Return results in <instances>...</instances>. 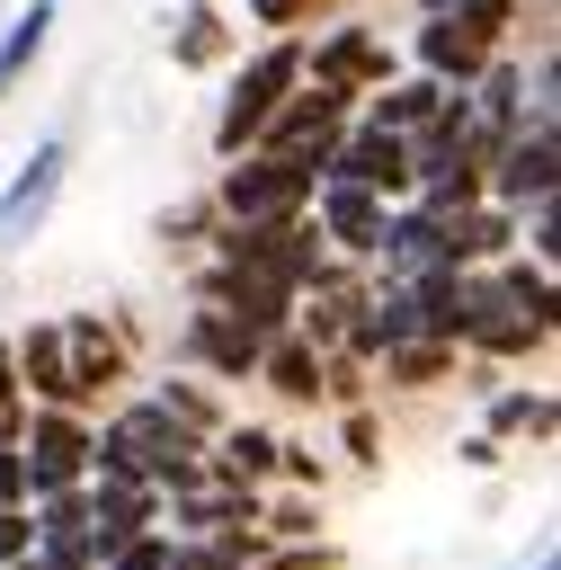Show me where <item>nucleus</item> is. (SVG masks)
Masks as SVG:
<instances>
[{"label":"nucleus","instance_id":"1","mask_svg":"<svg viewBox=\"0 0 561 570\" xmlns=\"http://www.w3.org/2000/svg\"><path fill=\"white\" fill-rule=\"evenodd\" d=\"M214 267H232V276H258V285H276V294H312L321 285V232L294 214V223H223V258Z\"/></svg>","mask_w":561,"mask_h":570},{"label":"nucleus","instance_id":"2","mask_svg":"<svg viewBox=\"0 0 561 570\" xmlns=\"http://www.w3.org/2000/svg\"><path fill=\"white\" fill-rule=\"evenodd\" d=\"M285 89H303V45H294V36H276L258 62H240V80L223 89V116H214V151H223V160L258 151V134H267V116L285 107Z\"/></svg>","mask_w":561,"mask_h":570},{"label":"nucleus","instance_id":"3","mask_svg":"<svg viewBox=\"0 0 561 570\" xmlns=\"http://www.w3.org/2000/svg\"><path fill=\"white\" fill-rule=\"evenodd\" d=\"M312 196H321V160H276V151H240L214 187V205L232 223H294V214H312Z\"/></svg>","mask_w":561,"mask_h":570},{"label":"nucleus","instance_id":"4","mask_svg":"<svg viewBox=\"0 0 561 570\" xmlns=\"http://www.w3.org/2000/svg\"><path fill=\"white\" fill-rule=\"evenodd\" d=\"M27 445H18V472H27V508L36 499H62V490H80L89 481V419L80 410H27V428H18Z\"/></svg>","mask_w":561,"mask_h":570},{"label":"nucleus","instance_id":"5","mask_svg":"<svg viewBox=\"0 0 561 570\" xmlns=\"http://www.w3.org/2000/svg\"><path fill=\"white\" fill-rule=\"evenodd\" d=\"M347 107L356 98H338V89H285V107L267 116V134H258V151H276V160H321L338 134H347Z\"/></svg>","mask_w":561,"mask_h":570},{"label":"nucleus","instance_id":"6","mask_svg":"<svg viewBox=\"0 0 561 570\" xmlns=\"http://www.w3.org/2000/svg\"><path fill=\"white\" fill-rule=\"evenodd\" d=\"M62 178H71V142H62V134H45V142L27 151V169L0 187V249H18V240H36V232H45V214H53Z\"/></svg>","mask_w":561,"mask_h":570},{"label":"nucleus","instance_id":"7","mask_svg":"<svg viewBox=\"0 0 561 570\" xmlns=\"http://www.w3.org/2000/svg\"><path fill=\"white\" fill-rule=\"evenodd\" d=\"M321 187H365V196L392 205V196H410L419 178H410V151H401L392 134H365V125H356V134H338V142L321 151Z\"/></svg>","mask_w":561,"mask_h":570},{"label":"nucleus","instance_id":"8","mask_svg":"<svg viewBox=\"0 0 561 570\" xmlns=\"http://www.w3.org/2000/svg\"><path fill=\"white\" fill-rule=\"evenodd\" d=\"M552 160H561L552 125H516V134H508V151L490 160V178H481V187H499V214L552 205Z\"/></svg>","mask_w":561,"mask_h":570},{"label":"nucleus","instance_id":"9","mask_svg":"<svg viewBox=\"0 0 561 570\" xmlns=\"http://www.w3.org/2000/svg\"><path fill=\"white\" fill-rule=\"evenodd\" d=\"M303 80H321V89H338V98H365V89L392 80V53H383V36L338 27V36H321V45L303 53Z\"/></svg>","mask_w":561,"mask_h":570},{"label":"nucleus","instance_id":"10","mask_svg":"<svg viewBox=\"0 0 561 570\" xmlns=\"http://www.w3.org/2000/svg\"><path fill=\"white\" fill-rule=\"evenodd\" d=\"M9 365H18V392H36L45 410H80V383L62 365V321H36L27 338H9Z\"/></svg>","mask_w":561,"mask_h":570},{"label":"nucleus","instance_id":"11","mask_svg":"<svg viewBox=\"0 0 561 570\" xmlns=\"http://www.w3.org/2000/svg\"><path fill=\"white\" fill-rule=\"evenodd\" d=\"M151 517H160L151 490H107V481H89V552H98V570H107L125 543H142Z\"/></svg>","mask_w":561,"mask_h":570},{"label":"nucleus","instance_id":"12","mask_svg":"<svg viewBox=\"0 0 561 570\" xmlns=\"http://www.w3.org/2000/svg\"><path fill=\"white\" fill-rule=\"evenodd\" d=\"M516 232H525V223H516V214H499V205H463V214H445V223H436L445 267H463V276H472L481 258H508V249H516Z\"/></svg>","mask_w":561,"mask_h":570},{"label":"nucleus","instance_id":"13","mask_svg":"<svg viewBox=\"0 0 561 570\" xmlns=\"http://www.w3.org/2000/svg\"><path fill=\"white\" fill-rule=\"evenodd\" d=\"M312 205H321V223H312V232H329L347 258H374V249H383V214H392L383 196H365V187H321Z\"/></svg>","mask_w":561,"mask_h":570},{"label":"nucleus","instance_id":"14","mask_svg":"<svg viewBox=\"0 0 561 570\" xmlns=\"http://www.w3.org/2000/svg\"><path fill=\"white\" fill-rule=\"evenodd\" d=\"M178 356L187 365H205V374H258V338H240L223 312H187V330H178Z\"/></svg>","mask_w":561,"mask_h":570},{"label":"nucleus","instance_id":"15","mask_svg":"<svg viewBox=\"0 0 561 570\" xmlns=\"http://www.w3.org/2000/svg\"><path fill=\"white\" fill-rule=\"evenodd\" d=\"M481 62H490V53H481L454 18H419V80H436V89H472Z\"/></svg>","mask_w":561,"mask_h":570},{"label":"nucleus","instance_id":"16","mask_svg":"<svg viewBox=\"0 0 561 570\" xmlns=\"http://www.w3.org/2000/svg\"><path fill=\"white\" fill-rule=\"evenodd\" d=\"M62 365H71V383H80V401H89L98 383L125 374V347H116V330H98L89 312H71V321H62Z\"/></svg>","mask_w":561,"mask_h":570},{"label":"nucleus","instance_id":"17","mask_svg":"<svg viewBox=\"0 0 561 570\" xmlns=\"http://www.w3.org/2000/svg\"><path fill=\"white\" fill-rule=\"evenodd\" d=\"M436 107H445V89H436V80H383V89H374V107H365V134L410 142V134H419Z\"/></svg>","mask_w":561,"mask_h":570},{"label":"nucleus","instance_id":"18","mask_svg":"<svg viewBox=\"0 0 561 570\" xmlns=\"http://www.w3.org/2000/svg\"><path fill=\"white\" fill-rule=\"evenodd\" d=\"M258 374H267V383H276L285 401H303V410L321 401V347H312V338H294V330L258 347Z\"/></svg>","mask_w":561,"mask_h":570},{"label":"nucleus","instance_id":"19","mask_svg":"<svg viewBox=\"0 0 561 570\" xmlns=\"http://www.w3.org/2000/svg\"><path fill=\"white\" fill-rule=\"evenodd\" d=\"M249 517H258V490H187L178 499L187 534H249Z\"/></svg>","mask_w":561,"mask_h":570},{"label":"nucleus","instance_id":"20","mask_svg":"<svg viewBox=\"0 0 561 570\" xmlns=\"http://www.w3.org/2000/svg\"><path fill=\"white\" fill-rule=\"evenodd\" d=\"M232 53V27H223V9H187L178 27H169V62L178 71H214Z\"/></svg>","mask_w":561,"mask_h":570},{"label":"nucleus","instance_id":"21","mask_svg":"<svg viewBox=\"0 0 561 570\" xmlns=\"http://www.w3.org/2000/svg\"><path fill=\"white\" fill-rule=\"evenodd\" d=\"M499 303L516 312V321H534V330H552V267H534V258H499Z\"/></svg>","mask_w":561,"mask_h":570},{"label":"nucleus","instance_id":"22","mask_svg":"<svg viewBox=\"0 0 561 570\" xmlns=\"http://www.w3.org/2000/svg\"><path fill=\"white\" fill-rule=\"evenodd\" d=\"M276 445H285V436H267V428H223V490L276 481Z\"/></svg>","mask_w":561,"mask_h":570},{"label":"nucleus","instance_id":"23","mask_svg":"<svg viewBox=\"0 0 561 570\" xmlns=\"http://www.w3.org/2000/svg\"><path fill=\"white\" fill-rule=\"evenodd\" d=\"M490 445H508V436H552V401L543 392H490V428H481Z\"/></svg>","mask_w":561,"mask_h":570},{"label":"nucleus","instance_id":"24","mask_svg":"<svg viewBox=\"0 0 561 570\" xmlns=\"http://www.w3.org/2000/svg\"><path fill=\"white\" fill-rule=\"evenodd\" d=\"M45 36H53V0H27V9L9 18V36H0V89H9L36 53H45Z\"/></svg>","mask_w":561,"mask_h":570},{"label":"nucleus","instance_id":"25","mask_svg":"<svg viewBox=\"0 0 561 570\" xmlns=\"http://www.w3.org/2000/svg\"><path fill=\"white\" fill-rule=\"evenodd\" d=\"M383 374H392V383H410V392H427V383H445V374H454V347H445V338H410V347H392V356H383Z\"/></svg>","mask_w":561,"mask_h":570},{"label":"nucleus","instance_id":"26","mask_svg":"<svg viewBox=\"0 0 561 570\" xmlns=\"http://www.w3.org/2000/svg\"><path fill=\"white\" fill-rule=\"evenodd\" d=\"M151 401H160V410H169V419H178L187 436H223V410H214V392H205V383H187V374H169V383H160Z\"/></svg>","mask_w":561,"mask_h":570},{"label":"nucleus","instance_id":"27","mask_svg":"<svg viewBox=\"0 0 561 570\" xmlns=\"http://www.w3.org/2000/svg\"><path fill=\"white\" fill-rule=\"evenodd\" d=\"M445 18H454V27H463V36L481 45V53H490V45L508 36V18H516V0H445Z\"/></svg>","mask_w":561,"mask_h":570},{"label":"nucleus","instance_id":"28","mask_svg":"<svg viewBox=\"0 0 561 570\" xmlns=\"http://www.w3.org/2000/svg\"><path fill=\"white\" fill-rule=\"evenodd\" d=\"M249 552H258V534H214V543L169 552V570H249Z\"/></svg>","mask_w":561,"mask_h":570},{"label":"nucleus","instance_id":"29","mask_svg":"<svg viewBox=\"0 0 561 570\" xmlns=\"http://www.w3.org/2000/svg\"><path fill=\"white\" fill-rule=\"evenodd\" d=\"M36 534H89V481L80 490H62V499H36V517H27Z\"/></svg>","mask_w":561,"mask_h":570},{"label":"nucleus","instance_id":"30","mask_svg":"<svg viewBox=\"0 0 561 570\" xmlns=\"http://www.w3.org/2000/svg\"><path fill=\"white\" fill-rule=\"evenodd\" d=\"M27 570H98V552H89V534H36Z\"/></svg>","mask_w":561,"mask_h":570},{"label":"nucleus","instance_id":"31","mask_svg":"<svg viewBox=\"0 0 561 570\" xmlns=\"http://www.w3.org/2000/svg\"><path fill=\"white\" fill-rule=\"evenodd\" d=\"M27 552H36V525H27V508H9L0 517V570H18Z\"/></svg>","mask_w":561,"mask_h":570},{"label":"nucleus","instance_id":"32","mask_svg":"<svg viewBox=\"0 0 561 570\" xmlns=\"http://www.w3.org/2000/svg\"><path fill=\"white\" fill-rule=\"evenodd\" d=\"M169 552H178L169 534H142V543H125V552H116L107 570H169Z\"/></svg>","mask_w":561,"mask_h":570},{"label":"nucleus","instance_id":"33","mask_svg":"<svg viewBox=\"0 0 561 570\" xmlns=\"http://www.w3.org/2000/svg\"><path fill=\"white\" fill-rule=\"evenodd\" d=\"M240 9H249L258 27H276V36H285V27H303V18L321 9V0H240Z\"/></svg>","mask_w":561,"mask_h":570},{"label":"nucleus","instance_id":"34","mask_svg":"<svg viewBox=\"0 0 561 570\" xmlns=\"http://www.w3.org/2000/svg\"><path fill=\"white\" fill-rule=\"evenodd\" d=\"M276 472L303 481V490H321V454H312V445H276Z\"/></svg>","mask_w":561,"mask_h":570},{"label":"nucleus","instance_id":"35","mask_svg":"<svg viewBox=\"0 0 561 570\" xmlns=\"http://www.w3.org/2000/svg\"><path fill=\"white\" fill-rule=\"evenodd\" d=\"M258 517H276V534H285V543H303V534H312V499H276V508H258Z\"/></svg>","mask_w":561,"mask_h":570},{"label":"nucleus","instance_id":"36","mask_svg":"<svg viewBox=\"0 0 561 570\" xmlns=\"http://www.w3.org/2000/svg\"><path fill=\"white\" fill-rule=\"evenodd\" d=\"M258 570H329V552H321V543H285V552L258 561Z\"/></svg>","mask_w":561,"mask_h":570},{"label":"nucleus","instance_id":"37","mask_svg":"<svg viewBox=\"0 0 561 570\" xmlns=\"http://www.w3.org/2000/svg\"><path fill=\"white\" fill-rule=\"evenodd\" d=\"M205 214H214V205H178V214H160V240H196Z\"/></svg>","mask_w":561,"mask_h":570},{"label":"nucleus","instance_id":"38","mask_svg":"<svg viewBox=\"0 0 561 570\" xmlns=\"http://www.w3.org/2000/svg\"><path fill=\"white\" fill-rule=\"evenodd\" d=\"M0 410H18V365H9V338H0Z\"/></svg>","mask_w":561,"mask_h":570},{"label":"nucleus","instance_id":"39","mask_svg":"<svg viewBox=\"0 0 561 570\" xmlns=\"http://www.w3.org/2000/svg\"><path fill=\"white\" fill-rule=\"evenodd\" d=\"M419 9H427V18H445V0H419Z\"/></svg>","mask_w":561,"mask_h":570},{"label":"nucleus","instance_id":"40","mask_svg":"<svg viewBox=\"0 0 561 570\" xmlns=\"http://www.w3.org/2000/svg\"><path fill=\"white\" fill-rule=\"evenodd\" d=\"M534 570H552V552H543V561H534Z\"/></svg>","mask_w":561,"mask_h":570},{"label":"nucleus","instance_id":"41","mask_svg":"<svg viewBox=\"0 0 561 570\" xmlns=\"http://www.w3.org/2000/svg\"><path fill=\"white\" fill-rule=\"evenodd\" d=\"M18 570H27V561H18Z\"/></svg>","mask_w":561,"mask_h":570}]
</instances>
